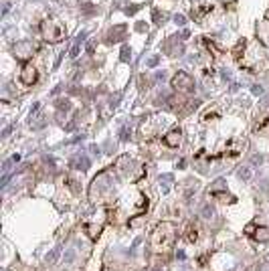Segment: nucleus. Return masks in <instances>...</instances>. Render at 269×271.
<instances>
[{
  "mask_svg": "<svg viewBox=\"0 0 269 271\" xmlns=\"http://www.w3.org/2000/svg\"><path fill=\"white\" fill-rule=\"evenodd\" d=\"M200 43L204 45V49L208 51V53H211L213 57H223V49L211 39V37H200Z\"/></svg>",
  "mask_w": 269,
  "mask_h": 271,
  "instance_id": "obj_9",
  "label": "nucleus"
},
{
  "mask_svg": "<svg viewBox=\"0 0 269 271\" xmlns=\"http://www.w3.org/2000/svg\"><path fill=\"white\" fill-rule=\"evenodd\" d=\"M39 81V69L33 61H26L22 65V71H20V83L26 85V87H33L35 83Z\"/></svg>",
  "mask_w": 269,
  "mask_h": 271,
  "instance_id": "obj_4",
  "label": "nucleus"
},
{
  "mask_svg": "<svg viewBox=\"0 0 269 271\" xmlns=\"http://www.w3.org/2000/svg\"><path fill=\"white\" fill-rule=\"evenodd\" d=\"M253 132H255L257 136H267V138H269V115L257 119L255 126H253Z\"/></svg>",
  "mask_w": 269,
  "mask_h": 271,
  "instance_id": "obj_11",
  "label": "nucleus"
},
{
  "mask_svg": "<svg viewBox=\"0 0 269 271\" xmlns=\"http://www.w3.org/2000/svg\"><path fill=\"white\" fill-rule=\"evenodd\" d=\"M243 152V142L241 140H229L227 142V148H225V152H223V156H229V158H237L239 154Z\"/></svg>",
  "mask_w": 269,
  "mask_h": 271,
  "instance_id": "obj_8",
  "label": "nucleus"
},
{
  "mask_svg": "<svg viewBox=\"0 0 269 271\" xmlns=\"http://www.w3.org/2000/svg\"><path fill=\"white\" fill-rule=\"evenodd\" d=\"M215 12V6L213 4H198V6H194L192 8V12H190V16L196 20V22H204V18L208 16V14H213Z\"/></svg>",
  "mask_w": 269,
  "mask_h": 271,
  "instance_id": "obj_6",
  "label": "nucleus"
},
{
  "mask_svg": "<svg viewBox=\"0 0 269 271\" xmlns=\"http://www.w3.org/2000/svg\"><path fill=\"white\" fill-rule=\"evenodd\" d=\"M245 235H249V237H253V239H257V241H267V239H269V229L257 227L255 223H251V225L245 227Z\"/></svg>",
  "mask_w": 269,
  "mask_h": 271,
  "instance_id": "obj_7",
  "label": "nucleus"
},
{
  "mask_svg": "<svg viewBox=\"0 0 269 271\" xmlns=\"http://www.w3.org/2000/svg\"><path fill=\"white\" fill-rule=\"evenodd\" d=\"M247 45H249V41H245V39H241L235 47H233V51H231V55H233V59L237 63H241V59L245 57V51H247Z\"/></svg>",
  "mask_w": 269,
  "mask_h": 271,
  "instance_id": "obj_10",
  "label": "nucleus"
},
{
  "mask_svg": "<svg viewBox=\"0 0 269 271\" xmlns=\"http://www.w3.org/2000/svg\"><path fill=\"white\" fill-rule=\"evenodd\" d=\"M184 241H186V243H196V241H198V227L196 225H188L186 229H184Z\"/></svg>",
  "mask_w": 269,
  "mask_h": 271,
  "instance_id": "obj_12",
  "label": "nucleus"
},
{
  "mask_svg": "<svg viewBox=\"0 0 269 271\" xmlns=\"http://www.w3.org/2000/svg\"><path fill=\"white\" fill-rule=\"evenodd\" d=\"M211 196L213 198H217V200H221V202H235L237 198L233 196V194H229V192H221V190H211Z\"/></svg>",
  "mask_w": 269,
  "mask_h": 271,
  "instance_id": "obj_14",
  "label": "nucleus"
},
{
  "mask_svg": "<svg viewBox=\"0 0 269 271\" xmlns=\"http://www.w3.org/2000/svg\"><path fill=\"white\" fill-rule=\"evenodd\" d=\"M170 85H172L174 91L182 93V95H188V93H192V91H194V79H192L186 71H178V73L172 77Z\"/></svg>",
  "mask_w": 269,
  "mask_h": 271,
  "instance_id": "obj_3",
  "label": "nucleus"
},
{
  "mask_svg": "<svg viewBox=\"0 0 269 271\" xmlns=\"http://www.w3.org/2000/svg\"><path fill=\"white\" fill-rule=\"evenodd\" d=\"M146 213H140V215H136V217H132L130 221H128V227L130 229H140V227H144L146 225Z\"/></svg>",
  "mask_w": 269,
  "mask_h": 271,
  "instance_id": "obj_13",
  "label": "nucleus"
},
{
  "mask_svg": "<svg viewBox=\"0 0 269 271\" xmlns=\"http://www.w3.org/2000/svg\"><path fill=\"white\" fill-rule=\"evenodd\" d=\"M221 115H219V111H211V109H208V111H204V115H202V122H215V119H219Z\"/></svg>",
  "mask_w": 269,
  "mask_h": 271,
  "instance_id": "obj_15",
  "label": "nucleus"
},
{
  "mask_svg": "<svg viewBox=\"0 0 269 271\" xmlns=\"http://www.w3.org/2000/svg\"><path fill=\"white\" fill-rule=\"evenodd\" d=\"M162 142H164V146H168V148H172V150H178L182 146V142H184V138H182V130L180 128H172V130H168L166 134H164V138H162Z\"/></svg>",
  "mask_w": 269,
  "mask_h": 271,
  "instance_id": "obj_5",
  "label": "nucleus"
},
{
  "mask_svg": "<svg viewBox=\"0 0 269 271\" xmlns=\"http://www.w3.org/2000/svg\"><path fill=\"white\" fill-rule=\"evenodd\" d=\"M176 237H178V229H176V225L174 223H170V221H162V223H158L156 225V229L152 231V235H150V249H152V253H156V255H166V253H170L172 249H174V243H176Z\"/></svg>",
  "mask_w": 269,
  "mask_h": 271,
  "instance_id": "obj_1",
  "label": "nucleus"
},
{
  "mask_svg": "<svg viewBox=\"0 0 269 271\" xmlns=\"http://www.w3.org/2000/svg\"><path fill=\"white\" fill-rule=\"evenodd\" d=\"M39 31H41V37L45 43H61L67 35V28L63 22H59V20H53V18H45L41 24H39Z\"/></svg>",
  "mask_w": 269,
  "mask_h": 271,
  "instance_id": "obj_2",
  "label": "nucleus"
}]
</instances>
